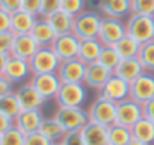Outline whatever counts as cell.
<instances>
[{
  "mask_svg": "<svg viewBox=\"0 0 154 145\" xmlns=\"http://www.w3.org/2000/svg\"><path fill=\"white\" fill-rule=\"evenodd\" d=\"M125 33L140 45L154 39V17L130 14L125 21Z\"/></svg>",
  "mask_w": 154,
  "mask_h": 145,
  "instance_id": "obj_1",
  "label": "cell"
},
{
  "mask_svg": "<svg viewBox=\"0 0 154 145\" xmlns=\"http://www.w3.org/2000/svg\"><path fill=\"white\" fill-rule=\"evenodd\" d=\"M101 20H103L101 14H98L95 11H83L79 15L74 17L72 33L80 41L97 38L98 32H100Z\"/></svg>",
  "mask_w": 154,
  "mask_h": 145,
  "instance_id": "obj_2",
  "label": "cell"
},
{
  "mask_svg": "<svg viewBox=\"0 0 154 145\" xmlns=\"http://www.w3.org/2000/svg\"><path fill=\"white\" fill-rule=\"evenodd\" d=\"M54 100L57 107H83L88 100V88L83 83H62Z\"/></svg>",
  "mask_w": 154,
  "mask_h": 145,
  "instance_id": "obj_3",
  "label": "cell"
},
{
  "mask_svg": "<svg viewBox=\"0 0 154 145\" xmlns=\"http://www.w3.org/2000/svg\"><path fill=\"white\" fill-rule=\"evenodd\" d=\"M53 118L62 125L66 133L80 131L89 122L88 110H85L83 107H57Z\"/></svg>",
  "mask_w": 154,
  "mask_h": 145,
  "instance_id": "obj_4",
  "label": "cell"
},
{
  "mask_svg": "<svg viewBox=\"0 0 154 145\" xmlns=\"http://www.w3.org/2000/svg\"><path fill=\"white\" fill-rule=\"evenodd\" d=\"M88 115L89 121L101 124L104 127H110L116 122V103L97 95L95 100L89 104Z\"/></svg>",
  "mask_w": 154,
  "mask_h": 145,
  "instance_id": "obj_5",
  "label": "cell"
},
{
  "mask_svg": "<svg viewBox=\"0 0 154 145\" xmlns=\"http://www.w3.org/2000/svg\"><path fill=\"white\" fill-rule=\"evenodd\" d=\"M29 65H30L32 76L33 74H48V72L57 71L60 65V59L51 50V47H39L36 53L30 57Z\"/></svg>",
  "mask_w": 154,
  "mask_h": 145,
  "instance_id": "obj_6",
  "label": "cell"
},
{
  "mask_svg": "<svg viewBox=\"0 0 154 145\" xmlns=\"http://www.w3.org/2000/svg\"><path fill=\"white\" fill-rule=\"evenodd\" d=\"M29 83L36 89V92L45 100H54L57 95V91L62 85L56 72H48V74H33L29 79Z\"/></svg>",
  "mask_w": 154,
  "mask_h": 145,
  "instance_id": "obj_7",
  "label": "cell"
},
{
  "mask_svg": "<svg viewBox=\"0 0 154 145\" xmlns=\"http://www.w3.org/2000/svg\"><path fill=\"white\" fill-rule=\"evenodd\" d=\"M125 23L118 18L103 17L100 32H98V41L103 45H115L122 36H125Z\"/></svg>",
  "mask_w": 154,
  "mask_h": 145,
  "instance_id": "obj_8",
  "label": "cell"
},
{
  "mask_svg": "<svg viewBox=\"0 0 154 145\" xmlns=\"http://www.w3.org/2000/svg\"><path fill=\"white\" fill-rule=\"evenodd\" d=\"M3 77L6 80H9L12 85H21V83L29 82V79L32 77L29 60L9 56L5 71H3Z\"/></svg>",
  "mask_w": 154,
  "mask_h": 145,
  "instance_id": "obj_9",
  "label": "cell"
},
{
  "mask_svg": "<svg viewBox=\"0 0 154 145\" xmlns=\"http://www.w3.org/2000/svg\"><path fill=\"white\" fill-rule=\"evenodd\" d=\"M130 98L145 104L154 98V74L152 72H142V74L130 83Z\"/></svg>",
  "mask_w": 154,
  "mask_h": 145,
  "instance_id": "obj_10",
  "label": "cell"
},
{
  "mask_svg": "<svg viewBox=\"0 0 154 145\" xmlns=\"http://www.w3.org/2000/svg\"><path fill=\"white\" fill-rule=\"evenodd\" d=\"M85 72H86V65L80 59L75 57L69 60H60L56 74L62 83H83Z\"/></svg>",
  "mask_w": 154,
  "mask_h": 145,
  "instance_id": "obj_11",
  "label": "cell"
},
{
  "mask_svg": "<svg viewBox=\"0 0 154 145\" xmlns=\"http://www.w3.org/2000/svg\"><path fill=\"white\" fill-rule=\"evenodd\" d=\"M140 118H143L142 104L133 98H125L116 103V122L125 127H133Z\"/></svg>",
  "mask_w": 154,
  "mask_h": 145,
  "instance_id": "obj_12",
  "label": "cell"
},
{
  "mask_svg": "<svg viewBox=\"0 0 154 145\" xmlns=\"http://www.w3.org/2000/svg\"><path fill=\"white\" fill-rule=\"evenodd\" d=\"M79 45H80V39L71 32L65 35H57L51 44V50L57 54L60 60H69L77 57Z\"/></svg>",
  "mask_w": 154,
  "mask_h": 145,
  "instance_id": "obj_13",
  "label": "cell"
},
{
  "mask_svg": "<svg viewBox=\"0 0 154 145\" xmlns=\"http://www.w3.org/2000/svg\"><path fill=\"white\" fill-rule=\"evenodd\" d=\"M98 95L106 100H110L113 103H119L130 97V83H127L125 80L112 74L109 77V80L104 83V86L98 91Z\"/></svg>",
  "mask_w": 154,
  "mask_h": 145,
  "instance_id": "obj_14",
  "label": "cell"
},
{
  "mask_svg": "<svg viewBox=\"0 0 154 145\" xmlns=\"http://www.w3.org/2000/svg\"><path fill=\"white\" fill-rule=\"evenodd\" d=\"M14 92L21 110H41L45 104V100L36 92V89L29 82L21 83Z\"/></svg>",
  "mask_w": 154,
  "mask_h": 145,
  "instance_id": "obj_15",
  "label": "cell"
},
{
  "mask_svg": "<svg viewBox=\"0 0 154 145\" xmlns=\"http://www.w3.org/2000/svg\"><path fill=\"white\" fill-rule=\"evenodd\" d=\"M113 74L110 69H107L106 66H103L100 62H94V63H89L86 65V72H85V80H83V85L89 89H94V91H100L104 83L109 80V77Z\"/></svg>",
  "mask_w": 154,
  "mask_h": 145,
  "instance_id": "obj_16",
  "label": "cell"
},
{
  "mask_svg": "<svg viewBox=\"0 0 154 145\" xmlns=\"http://www.w3.org/2000/svg\"><path fill=\"white\" fill-rule=\"evenodd\" d=\"M45 116L42 110H21L17 118L14 119V125L24 134L39 131L41 124L44 122Z\"/></svg>",
  "mask_w": 154,
  "mask_h": 145,
  "instance_id": "obj_17",
  "label": "cell"
},
{
  "mask_svg": "<svg viewBox=\"0 0 154 145\" xmlns=\"http://www.w3.org/2000/svg\"><path fill=\"white\" fill-rule=\"evenodd\" d=\"M98 11L103 17L122 20L131 14V0H100Z\"/></svg>",
  "mask_w": 154,
  "mask_h": 145,
  "instance_id": "obj_18",
  "label": "cell"
},
{
  "mask_svg": "<svg viewBox=\"0 0 154 145\" xmlns=\"http://www.w3.org/2000/svg\"><path fill=\"white\" fill-rule=\"evenodd\" d=\"M142 72H145V69H143L140 60L137 57H128V59H121V62L118 63V66L113 71V74L118 76L119 79L125 80L127 83H131Z\"/></svg>",
  "mask_w": 154,
  "mask_h": 145,
  "instance_id": "obj_19",
  "label": "cell"
},
{
  "mask_svg": "<svg viewBox=\"0 0 154 145\" xmlns=\"http://www.w3.org/2000/svg\"><path fill=\"white\" fill-rule=\"evenodd\" d=\"M30 36L35 39L38 47H51V44L57 35L54 33V30L50 26V23L47 21V18L39 17L30 32Z\"/></svg>",
  "mask_w": 154,
  "mask_h": 145,
  "instance_id": "obj_20",
  "label": "cell"
},
{
  "mask_svg": "<svg viewBox=\"0 0 154 145\" xmlns=\"http://www.w3.org/2000/svg\"><path fill=\"white\" fill-rule=\"evenodd\" d=\"M38 48H39L38 44L35 42V39L30 35H17L14 38L11 56L20 57L24 60H30V57L36 53Z\"/></svg>",
  "mask_w": 154,
  "mask_h": 145,
  "instance_id": "obj_21",
  "label": "cell"
},
{
  "mask_svg": "<svg viewBox=\"0 0 154 145\" xmlns=\"http://www.w3.org/2000/svg\"><path fill=\"white\" fill-rule=\"evenodd\" d=\"M36 20H38V17L20 9V11L11 14V32L15 36L17 35H30Z\"/></svg>",
  "mask_w": 154,
  "mask_h": 145,
  "instance_id": "obj_22",
  "label": "cell"
},
{
  "mask_svg": "<svg viewBox=\"0 0 154 145\" xmlns=\"http://www.w3.org/2000/svg\"><path fill=\"white\" fill-rule=\"evenodd\" d=\"M80 131H82L85 145H109L107 127L101 124L89 121Z\"/></svg>",
  "mask_w": 154,
  "mask_h": 145,
  "instance_id": "obj_23",
  "label": "cell"
},
{
  "mask_svg": "<svg viewBox=\"0 0 154 145\" xmlns=\"http://www.w3.org/2000/svg\"><path fill=\"white\" fill-rule=\"evenodd\" d=\"M103 44L98 41V38H92V39H83L80 41L79 45V53H77V59H80L85 65L94 63L98 60L100 53H101Z\"/></svg>",
  "mask_w": 154,
  "mask_h": 145,
  "instance_id": "obj_24",
  "label": "cell"
},
{
  "mask_svg": "<svg viewBox=\"0 0 154 145\" xmlns=\"http://www.w3.org/2000/svg\"><path fill=\"white\" fill-rule=\"evenodd\" d=\"M45 18L50 23V26L53 27V30H54L56 35H65V33H71L72 32L74 17H71L69 14L63 12L62 9H57L56 12L50 14Z\"/></svg>",
  "mask_w": 154,
  "mask_h": 145,
  "instance_id": "obj_25",
  "label": "cell"
},
{
  "mask_svg": "<svg viewBox=\"0 0 154 145\" xmlns=\"http://www.w3.org/2000/svg\"><path fill=\"white\" fill-rule=\"evenodd\" d=\"M131 136L136 140H140L146 145H154V122L146 119V118H140L131 128Z\"/></svg>",
  "mask_w": 154,
  "mask_h": 145,
  "instance_id": "obj_26",
  "label": "cell"
},
{
  "mask_svg": "<svg viewBox=\"0 0 154 145\" xmlns=\"http://www.w3.org/2000/svg\"><path fill=\"white\" fill-rule=\"evenodd\" d=\"M107 137H109V145H127L133 139L130 127L121 125L118 122L107 127Z\"/></svg>",
  "mask_w": 154,
  "mask_h": 145,
  "instance_id": "obj_27",
  "label": "cell"
},
{
  "mask_svg": "<svg viewBox=\"0 0 154 145\" xmlns=\"http://www.w3.org/2000/svg\"><path fill=\"white\" fill-rule=\"evenodd\" d=\"M39 133L44 137H47L51 143H54V142H60L66 131L62 128V125L54 118H45L39 127Z\"/></svg>",
  "mask_w": 154,
  "mask_h": 145,
  "instance_id": "obj_28",
  "label": "cell"
},
{
  "mask_svg": "<svg viewBox=\"0 0 154 145\" xmlns=\"http://www.w3.org/2000/svg\"><path fill=\"white\" fill-rule=\"evenodd\" d=\"M113 47L118 51V54L121 56V59L137 57L139 56V51H140V44L136 39H133L131 36H128V35L122 36Z\"/></svg>",
  "mask_w": 154,
  "mask_h": 145,
  "instance_id": "obj_29",
  "label": "cell"
},
{
  "mask_svg": "<svg viewBox=\"0 0 154 145\" xmlns=\"http://www.w3.org/2000/svg\"><path fill=\"white\" fill-rule=\"evenodd\" d=\"M20 112H21V107L18 104V100H17L14 91L0 97V113L2 115H5L11 119H15Z\"/></svg>",
  "mask_w": 154,
  "mask_h": 145,
  "instance_id": "obj_30",
  "label": "cell"
},
{
  "mask_svg": "<svg viewBox=\"0 0 154 145\" xmlns=\"http://www.w3.org/2000/svg\"><path fill=\"white\" fill-rule=\"evenodd\" d=\"M97 62H100L103 66H106L107 69H110L113 72L115 68L118 66V63L121 62V56L118 54V51L115 50L113 45H103L100 57Z\"/></svg>",
  "mask_w": 154,
  "mask_h": 145,
  "instance_id": "obj_31",
  "label": "cell"
},
{
  "mask_svg": "<svg viewBox=\"0 0 154 145\" xmlns=\"http://www.w3.org/2000/svg\"><path fill=\"white\" fill-rule=\"evenodd\" d=\"M137 59L140 60V63L146 72H152L154 74V39L140 45Z\"/></svg>",
  "mask_w": 154,
  "mask_h": 145,
  "instance_id": "obj_32",
  "label": "cell"
},
{
  "mask_svg": "<svg viewBox=\"0 0 154 145\" xmlns=\"http://www.w3.org/2000/svg\"><path fill=\"white\" fill-rule=\"evenodd\" d=\"M24 137L26 134L12 125L3 134H0V145H24Z\"/></svg>",
  "mask_w": 154,
  "mask_h": 145,
  "instance_id": "obj_33",
  "label": "cell"
},
{
  "mask_svg": "<svg viewBox=\"0 0 154 145\" xmlns=\"http://www.w3.org/2000/svg\"><path fill=\"white\" fill-rule=\"evenodd\" d=\"M131 14L154 17V0H131Z\"/></svg>",
  "mask_w": 154,
  "mask_h": 145,
  "instance_id": "obj_34",
  "label": "cell"
},
{
  "mask_svg": "<svg viewBox=\"0 0 154 145\" xmlns=\"http://www.w3.org/2000/svg\"><path fill=\"white\" fill-rule=\"evenodd\" d=\"M60 9L71 17H75L85 11V0H62Z\"/></svg>",
  "mask_w": 154,
  "mask_h": 145,
  "instance_id": "obj_35",
  "label": "cell"
},
{
  "mask_svg": "<svg viewBox=\"0 0 154 145\" xmlns=\"http://www.w3.org/2000/svg\"><path fill=\"white\" fill-rule=\"evenodd\" d=\"M14 38H15V35L12 32H3V33H0V54L11 56Z\"/></svg>",
  "mask_w": 154,
  "mask_h": 145,
  "instance_id": "obj_36",
  "label": "cell"
},
{
  "mask_svg": "<svg viewBox=\"0 0 154 145\" xmlns=\"http://www.w3.org/2000/svg\"><path fill=\"white\" fill-rule=\"evenodd\" d=\"M60 145H85L82 131H68L63 134Z\"/></svg>",
  "mask_w": 154,
  "mask_h": 145,
  "instance_id": "obj_37",
  "label": "cell"
},
{
  "mask_svg": "<svg viewBox=\"0 0 154 145\" xmlns=\"http://www.w3.org/2000/svg\"><path fill=\"white\" fill-rule=\"evenodd\" d=\"M41 5H42V0H21V9L35 17L41 14Z\"/></svg>",
  "mask_w": 154,
  "mask_h": 145,
  "instance_id": "obj_38",
  "label": "cell"
},
{
  "mask_svg": "<svg viewBox=\"0 0 154 145\" xmlns=\"http://www.w3.org/2000/svg\"><path fill=\"white\" fill-rule=\"evenodd\" d=\"M60 2L62 0H42L41 5V14L39 17H48L50 14L56 12L57 9H60Z\"/></svg>",
  "mask_w": 154,
  "mask_h": 145,
  "instance_id": "obj_39",
  "label": "cell"
},
{
  "mask_svg": "<svg viewBox=\"0 0 154 145\" xmlns=\"http://www.w3.org/2000/svg\"><path fill=\"white\" fill-rule=\"evenodd\" d=\"M24 145H51V142L44 137L39 131L36 133H30V134H26L24 137Z\"/></svg>",
  "mask_w": 154,
  "mask_h": 145,
  "instance_id": "obj_40",
  "label": "cell"
},
{
  "mask_svg": "<svg viewBox=\"0 0 154 145\" xmlns=\"http://www.w3.org/2000/svg\"><path fill=\"white\" fill-rule=\"evenodd\" d=\"M0 9L8 14H14L21 9V0H0Z\"/></svg>",
  "mask_w": 154,
  "mask_h": 145,
  "instance_id": "obj_41",
  "label": "cell"
},
{
  "mask_svg": "<svg viewBox=\"0 0 154 145\" xmlns=\"http://www.w3.org/2000/svg\"><path fill=\"white\" fill-rule=\"evenodd\" d=\"M11 32V14L0 9V33Z\"/></svg>",
  "mask_w": 154,
  "mask_h": 145,
  "instance_id": "obj_42",
  "label": "cell"
},
{
  "mask_svg": "<svg viewBox=\"0 0 154 145\" xmlns=\"http://www.w3.org/2000/svg\"><path fill=\"white\" fill-rule=\"evenodd\" d=\"M142 110H143V118L154 122V98L142 104Z\"/></svg>",
  "mask_w": 154,
  "mask_h": 145,
  "instance_id": "obj_43",
  "label": "cell"
},
{
  "mask_svg": "<svg viewBox=\"0 0 154 145\" xmlns=\"http://www.w3.org/2000/svg\"><path fill=\"white\" fill-rule=\"evenodd\" d=\"M12 91H14V85L9 80H6L3 77V74H0V97L5 95V94H9Z\"/></svg>",
  "mask_w": 154,
  "mask_h": 145,
  "instance_id": "obj_44",
  "label": "cell"
},
{
  "mask_svg": "<svg viewBox=\"0 0 154 145\" xmlns=\"http://www.w3.org/2000/svg\"><path fill=\"white\" fill-rule=\"evenodd\" d=\"M12 125H14V119H11V118H8V116H5V115L0 113V134H3V133H5L6 130H9Z\"/></svg>",
  "mask_w": 154,
  "mask_h": 145,
  "instance_id": "obj_45",
  "label": "cell"
},
{
  "mask_svg": "<svg viewBox=\"0 0 154 145\" xmlns=\"http://www.w3.org/2000/svg\"><path fill=\"white\" fill-rule=\"evenodd\" d=\"M8 57H9V56L0 54V74H3V71H5V66H6V62H8Z\"/></svg>",
  "mask_w": 154,
  "mask_h": 145,
  "instance_id": "obj_46",
  "label": "cell"
},
{
  "mask_svg": "<svg viewBox=\"0 0 154 145\" xmlns=\"http://www.w3.org/2000/svg\"><path fill=\"white\" fill-rule=\"evenodd\" d=\"M127 145H146V143H143V142H140V140H136V139H131Z\"/></svg>",
  "mask_w": 154,
  "mask_h": 145,
  "instance_id": "obj_47",
  "label": "cell"
},
{
  "mask_svg": "<svg viewBox=\"0 0 154 145\" xmlns=\"http://www.w3.org/2000/svg\"><path fill=\"white\" fill-rule=\"evenodd\" d=\"M51 145H60V142H54V143H51Z\"/></svg>",
  "mask_w": 154,
  "mask_h": 145,
  "instance_id": "obj_48",
  "label": "cell"
}]
</instances>
